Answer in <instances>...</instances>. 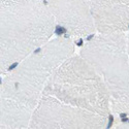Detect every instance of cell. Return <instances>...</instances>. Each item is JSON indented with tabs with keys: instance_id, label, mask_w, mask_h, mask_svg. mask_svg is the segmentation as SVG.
Masks as SVG:
<instances>
[{
	"instance_id": "2",
	"label": "cell",
	"mask_w": 129,
	"mask_h": 129,
	"mask_svg": "<svg viewBox=\"0 0 129 129\" xmlns=\"http://www.w3.org/2000/svg\"><path fill=\"white\" fill-rule=\"evenodd\" d=\"M56 27L46 0H0V74L50 41Z\"/></svg>"
},
{
	"instance_id": "3",
	"label": "cell",
	"mask_w": 129,
	"mask_h": 129,
	"mask_svg": "<svg viewBox=\"0 0 129 129\" xmlns=\"http://www.w3.org/2000/svg\"><path fill=\"white\" fill-rule=\"evenodd\" d=\"M80 54L105 85L116 128H129V55L125 32H96L85 41Z\"/></svg>"
},
{
	"instance_id": "5",
	"label": "cell",
	"mask_w": 129,
	"mask_h": 129,
	"mask_svg": "<svg viewBox=\"0 0 129 129\" xmlns=\"http://www.w3.org/2000/svg\"><path fill=\"white\" fill-rule=\"evenodd\" d=\"M109 125V118L84 111L44 94L32 115V129H97Z\"/></svg>"
},
{
	"instance_id": "6",
	"label": "cell",
	"mask_w": 129,
	"mask_h": 129,
	"mask_svg": "<svg viewBox=\"0 0 129 129\" xmlns=\"http://www.w3.org/2000/svg\"><path fill=\"white\" fill-rule=\"evenodd\" d=\"M57 27L76 40H87L96 28L87 0H46Z\"/></svg>"
},
{
	"instance_id": "7",
	"label": "cell",
	"mask_w": 129,
	"mask_h": 129,
	"mask_svg": "<svg viewBox=\"0 0 129 129\" xmlns=\"http://www.w3.org/2000/svg\"><path fill=\"white\" fill-rule=\"evenodd\" d=\"M96 32L115 33L129 30V0H87Z\"/></svg>"
},
{
	"instance_id": "4",
	"label": "cell",
	"mask_w": 129,
	"mask_h": 129,
	"mask_svg": "<svg viewBox=\"0 0 129 129\" xmlns=\"http://www.w3.org/2000/svg\"><path fill=\"white\" fill-rule=\"evenodd\" d=\"M44 94L109 119L112 116L110 95L102 79L80 53H73L56 68Z\"/></svg>"
},
{
	"instance_id": "8",
	"label": "cell",
	"mask_w": 129,
	"mask_h": 129,
	"mask_svg": "<svg viewBox=\"0 0 129 129\" xmlns=\"http://www.w3.org/2000/svg\"><path fill=\"white\" fill-rule=\"evenodd\" d=\"M126 35V46H127V51H128V55H129V30L125 32Z\"/></svg>"
},
{
	"instance_id": "1",
	"label": "cell",
	"mask_w": 129,
	"mask_h": 129,
	"mask_svg": "<svg viewBox=\"0 0 129 129\" xmlns=\"http://www.w3.org/2000/svg\"><path fill=\"white\" fill-rule=\"evenodd\" d=\"M74 45L65 34L55 36L1 74L0 128H29L50 78L74 53Z\"/></svg>"
}]
</instances>
